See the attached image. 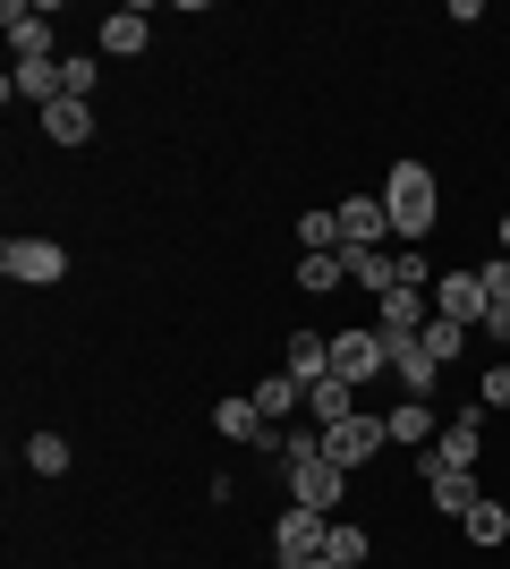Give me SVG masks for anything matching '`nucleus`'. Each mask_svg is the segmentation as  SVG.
Wrapping results in <instances>:
<instances>
[{"mask_svg": "<svg viewBox=\"0 0 510 569\" xmlns=\"http://www.w3.org/2000/svg\"><path fill=\"white\" fill-rule=\"evenodd\" d=\"M383 213H391V238L400 247H426L442 221V188H434V170L426 162H391L383 170Z\"/></svg>", "mask_w": 510, "mask_h": 569, "instance_id": "nucleus-1", "label": "nucleus"}, {"mask_svg": "<svg viewBox=\"0 0 510 569\" xmlns=\"http://www.w3.org/2000/svg\"><path fill=\"white\" fill-rule=\"evenodd\" d=\"M332 375L349 382V391H366L374 375H391L383 332H374V323H349V332H332Z\"/></svg>", "mask_w": 510, "mask_h": 569, "instance_id": "nucleus-2", "label": "nucleus"}, {"mask_svg": "<svg viewBox=\"0 0 510 569\" xmlns=\"http://www.w3.org/2000/svg\"><path fill=\"white\" fill-rule=\"evenodd\" d=\"M383 451H391V433H383V417H366V408L349 417V426H323V459L349 468V476H358L366 459H383Z\"/></svg>", "mask_w": 510, "mask_h": 569, "instance_id": "nucleus-3", "label": "nucleus"}, {"mask_svg": "<svg viewBox=\"0 0 510 569\" xmlns=\"http://www.w3.org/2000/svg\"><path fill=\"white\" fill-rule=\"evenodd\" d=\"M0 272L26 281V289H51L69 272V247H60V238H9V247H0Z\"/></svg>", "mask_w": 510, "mask_h": 569, "instance_id": "nucleus-4", "label": "nucleus"}, {"mask_svg": "<svg viewBox=\"0 0 510 569\" xmlns=\"http://www.w3.org/2000/svg\"><path fill=\"white\" fill-rule=\"evenodd\" d=\"M332 213H340V256H366V247H383V238H391L383 196H340Z\"/></svg>", "mask_w": 510, "mask_h": 569, "instance_id": "nucleus-5", "label": "nucleus"}, {"mask_svg": "<svg viewBox=\"0 0 510 569\" xmlns=\"http://www.w3.org/2000/svg\"><path fill=\"white\" fill-rule=\"evenodd\" d=\"M434 315H442V323H468V332H486L493 298H486V281H477V272H442V281H434Z\"/></svg>", "mask_w": 510, "mask_h": 569, "instance_id": "nucleus-6", "label": "nucleus"}, {"mask_svg": "<svg viewBox=\"0 0 510 569\" xmlns=\"http://www.w3.org/2000/svg\"><path fill=\"white\" fill-rule=\"evenodd\" d=\"M323 536H332V519H323V510H281V527H272V552H281V569H298V561H316L323 552Z\"/></svg>", "mask_w": 510, "mask_h": 569, "instance_id": "nucleus-7", "label": "nucleus"}, {"mask_svg": "<svg viewBox=\"0 0 510 569\" xmlns=\"http://www.w3.org/2000/svg\"><path fill=\"white\" fill-rule=\"evenodd\" d=\"M281 476H290V501H298V510H323V519H332L340 493H349V468H332V459H307V468H281Z\"/></svg>", "mask_w": 510, "mask_h": 569, "instance_id": "nucleus-8", "label": "nucleus"}, {"mask_svg": "<svg viewBox=\"0 0 510 569\" xmlns=\"http://www.w3.org/2000/svg\"><path fill=\"white\" fill-rule=\"evenodd\" d=\"M417 476H426V501H434L442 519H468V510H477V468H434V459H417Z\"/></svg>", "mask_w": 510, "mask_h": 569, "instance_id": "nucleus-9", "label": "nucleus"}, {"mask_svg": "<svg viewBox=\"0 0 510 569\" xmlns=\"http://www.w3.org/2000/svg\"><path fill=\"white\" fill-rule=\"evenodd\" d=\"M477 451H486V408L451 417V426H442V442H434V451H417V459H434V468H477Z\"/></svg>", "mask_w": 510, "mask_h": 569, "instance_id": "nucleus-10", "label": "nucleus"}, {"mask_svg": "<svg viewBox=\"0 0 510 569\" xmlns=\"http://www.w3.org/2000/svg\"><path fill=\"white\" fill-rule=\"evenodd\" d=\"M213 433H230V442H264V451H281V426H264V408L247 400V391H239V400H221V408H213Z\"/></svg>", "mask_w": 510, "mask_h": 569, "instance_id": "nucleus-11", "label": "nucleus"}, {"mask_svg": "<svg viewBox=\"0 0 510 569\" xmlns=\"http://www.w3.org/2000/svg\"><path fill=\"white\" fill-rule=\"evenodd\" d=\"M383 433L400 442V451H434V442H442V426H434V408H426V400H400V408H383Z\"/></svg>", "mask_w": 510, "mask_h": 569, "instance_id": "nucleus-12", "label": "nucleus"}, {"mask_svg": "<svg viewBox=\"0 0 510 569\" xmlns=\"http://www.w3.org/2000/svg\"><path fill=\"white\" fill-rule=\"evenodd\" d=\"M426 323H434V298H426V289H383L374 332H426Z\"/></svg>", "mask_w": 510, "mask_h": 569, "instance_id": "nucleus-13", "label": "nucleus"}, {"mask_svg": "<svg viewBox=\"0 0 510 569\" xmlns=\"http://www.w3.org/2000/svg\"><path fill=\"white\" fill-rule=\"evenodd\" d=\"M281 375L298 382V391H316L323 375H332V332H290V366Z\"/></svg>", "mask_w": 510, "mask_h": 569, "instance_id": "nucleus-14", "label": "nucleus"}, {"mask_svg": "<svg viewBox=\"0 0 510 569\" xmlns=\"http://www.w3.org/2000/svg\"><path fill=\"white\" fill-rule=\"evenodd\" d=\"M0 26H9V51H18V60H60V51H51L43 9H18V0H9V9H0Z\"/></svg>", "mask_w": 510, "mask_h": 569, "instance_id": "nucleus-15", "label": "nucleus"}, {"mask_svg": "<svg viewBox=\"0 0 510 569\" xmlns=\"http://www.w3.org/2000/svg\"><path fill=\"white\" fill-rule=\"evenodd\" d=\"M146 43H153V9H111V18H102V51H111V60H137Z\"/></svg>", "mask_w": 510, "mask_h": 569, "instance_id": "nucleus-16", "label": "nucleus"}, {"mask_svg": "<svg viewBox=\"0 0 510 569\" xmlns=\"http://www.w3.org/2000/svg\"><path fill=\"white\" fill-rule=\"evenodd\" d=\"M69 94V86H60V60H18V69H9V102H60Z\"/></svg>", "mask_w": 510, "mask_h": 569, "instance_id": "nucleus-17", "label": "nucleus"}, {"mask_svg": "<svg viewBox=\"0 0 510 569\" xmlns=\"http://www.w3.org/2000/svg\"><path fill=\"white\" fill-rule=\"evenodd\" d=\"M43 137H51V144H86V137H94V102L60 94V102L43 111Z\"/></svg>", "mask_w": 510, "mask_h": 569, "instance_id": "nucleus-18", "label": "nucleus"}, {"mask_svg": "<svg viewBox=\"0 0 510 569\" xmlns=\"http://www.w3.org/2000/svg\"><path fill=\"white\" fill-rule=\"evenodd\" d=\"M307 417H316V426H349V417H358V391L340 375H323L316 391H307Z\"/></svg>", "mask_w": 510, "mask_h": 569, "instance_id": "nucleus-19", "label": "nucleus"}, {"mask_svg": "<svg viewBox=\"0 0 510 569\" xmlns=\"http://www.w3.org/2000/svg\"><path fill=\"white\" fill-rule=\"evenodd\" d=\"M349 263V281L366 289V298H383V289H400V256H383V247H366V256H340Z\"/></svg>", "mask_w": 510, "mask_h": 569, "instance_id": "nucleus-20", "label": "nucleus"}, {"mask_svg": "<svg viewBox=\"0 0 510 569\" xmlns=\"http://www.w3.org/2000/svg\"><path fill=\"white\" fill-rule=\"evenodd\" d=\"M298 256H340V213H332V204L298 213Z\"/></svg>", "mask_w": 510, "mask_h": 569, "instance_id": "nucleus-21", "label": "nucleus"}, {"mask_svg": "<svg viewBox=\"0 0 510 569\" xmlns=\"http://www.w3.org/2000/svg\"><path fill=\"white\" fill-rule=\"evenodd\" d=\"M247 400L264 408V426H281V417H290V408H307V391H298L290 375H264V382H256V391H247Z\"/></svg>", "mask_w": 510, "mask_h": 569, "instance_id": "nucleus-22", "label": "nucleus"}, {"mask_svg": "<svg viewBox=\"0 0 510 569\" xmlns=\"http://www.w3.org/2000/svg\"><path fill=\"white\" fill-rule=\"evenodd\" d=\"M460 527H468V545H486V552H493V545H510V510H502V501H493V493L477 501V510H468Z\"/></svg>", "mask_w": 510, "mask_h": 569, "instance_id": "nucleus-23", "label": "nucleus"}, {"mask_svg": "<svg viewBox=\"0 0 510 569\" xmlns=\"http://www.w3.org/2000/svg\"><path fill=\"white\" fill-rule=\"evenodd\" d=\"M69 433H26V468H34V476H69Z\"/></svg>", "mask_w": 510, "mask_h": 569, "instance_id": "nucleus-24", "label": "nucleus"}, {"mask_svg": "<svg viewBox=\"0 0 510 569\" xmlns=\"http://www.w3.org/2000/svg\"><path fill=\"white\" fill-rule=\"evenodd\" d=\"M417 340H426V357H434V366H451V357L468 349V323H442V315H434V323H426Z\"/></svg>", "mask_w": 510, "mask_h": 569, "instance_id": "nucleus-25", "label": "nucleus"}, {"mask_svg": "<svg viewBox=\"0 0 510 569\" xmlns=\"http://www.w3.org/2000/svg\"><path fill=\"white\" fill-rule=\"evenodd\" d=\"M340 281H349L340 256H298V289H340Z\"/></svg>", "mask_w": 510, "mask_h": 569, "instance_id": "nucleus-26", "label": "nucleus"}, {"mask_svg": "<svg viewBox=\"0 0 510 569\" xmlns=\"http://www.w3.org/2000/svg\"><path fill=\"white\" fill-rule=\"evenodd\" d=\"M323 552H332L340 569H358V561H366V552H374V545H366V527H340V519H332V536H323Z\"/></svg>", "mask_w": 510, "mask_h": 569, "instance_id": "nucleus-27", "label": "nucleus"}, {"mask_svg": "<svg viewBox=\"0 0 510 569\" xmlns=\"http://www.w3.org/2000/svg\"><path fill=\"white\" fill-rule=\"evenodd\" d=\"M60 86H69L77 102L94 94V51H60Z\"/></svg>", "mask_w": 510, "mask_h": 569, "instance_id": "nucleus-28", "label": "nucleus"}, {"mask_svg": "<svg viewBox=\"0 0 510 569\" xmlns=\"http://www.w3.org/2000/svg\"><path fill=\"white\" fill-rule=\"evenodd\" d=\"M477 408H510V366H486V382H477Z\"/></svg>", "mask_w": 510, "mask_h": 569, "instance_id": "nucleus-29", "label": "nucleus"}, {"mask_svg": "<svg viewBox=\"0 0 510 569\" xmlns=\"http://www.w3.org/2000/svg\"><path fill=\"white\" fill-rule=\"evenodd\" d=\"M400 289H426V247H400Z\"/></svg>", "mask_w": 510, "mask_h": 569, "instance_id": "nucleus-30", "label": "nucleus"}, {"mask_svg": "<svg viewBox=\"0 0 510 569\" xmlns=\"http://www.w3.org/2000/svg\"><path fill=\"white\" fill-rule=\"evenodd\" d=\"M486 332H493V340H510V307H493V315H486Z\"/></svg>", "mask_w": 510, "mask_h": 569, "instance_id": "nucleus-31", "label": "nucleus"}, {"mask_svg": "<svg viewBox=\"0 0 510 569\" xmlns=\"http://www.w3.org/2000/svg\"><path fill=\"white\" fill-rule=\"evenodd\" d=\"M493 247H502V256H510V213H502V221H493Z\"/></svg>", "mask_w": 510, "mask_h": 569, "instance_id": "nucleus-32", "label": "nucleus"}, {"mask_svg": "<svg viewBox=\"0 0 510 569\" xmlns=\"http://www.w3.org/2000/svg\"><path fill=\"white\" fill-rule=\"evenodd\" d=\"M298 569H340V561H332V552H316V561H298Z\"/></svg>", "mask_w": 510, "mask_h": 569, "instance_id": "nucleus-33", "label": "nucleus"}]
</instances>
